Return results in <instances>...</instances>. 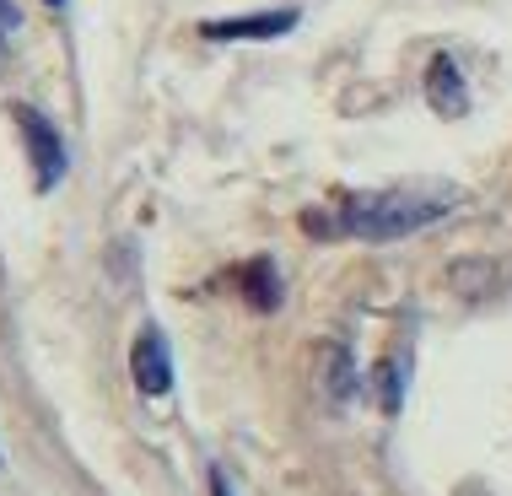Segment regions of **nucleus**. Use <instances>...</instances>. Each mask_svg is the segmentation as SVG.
<instances>
[{"label":"nucleus","instance_id":"1","mask_svg":"<svg viewBox=\"0 0 512 496\" xmlns=\"http://www.w3.org/2000/svg\"><path fill=\"white\" fill-rule=\"evenodd\" d=\"M459 195L453 189H383V195H362V200H345L340 216H318L308 211V232H351V238H372V243H389L405 238V232L432 227L437 216H448Z\"/></svg>","mask_w":512,"mask_h":496},{"label":"nucleus","instance_id":"2","mask_svg":"<svg viewBox=\"0 0 512 496\" xmlns=\"http://www.w3.org/2000/svg\"><path fill=\"white\" fill-rule=\"evenodd\" d=\"M17 130L27 141V157H33V184L54 189L65 178V141H60V130H54L38 108H27V103H17Z\"/></svg>","mask_w":512,"mask_h":496},{"label":"nucleus","instance_id":"3","mask_svg":"<svg viewBox=\"0 0 512 496\" xmlns=\"http://www.w3.org/2000/svg\"><path fill=\"white\" fill-rule=\"evenodd\" d=\"M130 372H135V389L162 399L173 389V356H168V340H162V329H141V340H135L130 351Z\"/></svg>","mask_w":512,"mask_h":496},{"label":"nucleus","instance_id":"4","mask_svg":"<svg viewBox=\"0 0 512 496\" xmlns=\"http://www.w3.org/2000/svg\"><path fill=\"white\" fill-rule=\"evenodd\" d=\"M297 11H254V17H232V22H211L205 38H275V33H292Z\"/></svg>","mask_w":512,"mask_h":496},{"label":"nucleus","instance_id":"5","mask_svg":"<svg viewBox=\"0 0 512 496\" xmlns=\"http://www.w3.org/2000/svg\"><path fill=\"white\" fill-rule=\"evenodd\" d=\"M426 98L437 103V114H464V81L459 71H453V60L442 54V60H432V71H426Z\"/></svg>","mask_w":512,"mask_h":496},{"label":"nucleus","instance_id":"6","mask_svg":"<svg viewBox=\"0 0 512 496\" xmlns=\"http://www.w3.org/2000/svg\"><path fill=\"white\" fill-rule=\"evenodd\" d=\"M243 286H248V297H254V308H275V302H281V281H275V270L265 265V259H259V265H248Z\"/></svg>","mask_w":512,"mask_h":496},{"label":"nucleus","instance_id":"7","mask_svg":"<svg viewBox=\"0 0 512 496\" xmlns=\"http://www.w3.org/2000/svg\"><path fill=\"white\" fill-rule=\"evenodd\" d=\"M211 491H216V496H232V491H227V480H221V470H211Z\"/></svg>","mask_w":512,"mask_h":496},{"label":"nucleus","instance_id":"8","mask_svg":"<svg viewBox=\"0 0 512 496\" xmlns=\"http://www.w3.org/2000/svg\"><path fill=\"white\" fill-rule=\"evenodd\" d=\"M49 6H65V0H49Z\"/></svg>","mask_w":512,"mask_h":496}]
</instances>
